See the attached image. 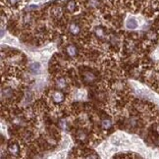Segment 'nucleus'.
I'll return each instance as SVG.
<instances>
[{
	"instance_id": "1",
	"label": "nucleus",
	"mask_w": 159,
	"mask_h": 159,
	"mask_svg": "<svg viewBox=\"0 0 159 159\" xmlns=\"http://www.w3.org/2000/svg\"><path fill=\"white\" fill-rule=\"evenodd\" d=\"M50 98L55 104H62L66 99V95L64 93V91H62L61 89H57L51 91Z\"/></svg>"
},
{
	"instance_id": "6",
	"label": "nucleus",
	"mask_w": 159,
	"mask_h": 159,
	"mask_svg": "<svg viewBox=\"0 0 159 159\" xmlns=\"http://www.w3.org/2000/svg\"><path fill=\"white\" fill-rule=\"evenodd\" d=\"M66 8H67V11H68L70 14H76L79 11L80 5L76 0H70V1L67 3Z\"/></svg>"
},
{
	"instance_id": "7",
	"label": "nucleus",
	"mask_w": 159,
	"mask_h": 159,
	"mask_svg": "<svg viewBox=\"0 0 159 159\" xmlns=\"http://www.w3.org/2000/svg\"><path fill=\"white\" fill-rule=\"evenodd\" d=\"M100 127H101V129L102 130H104V131H109V130H111L112 129V127H113V123H112V121L110 118H103L100 120Z\"/></svg>"
},
{
	"instance_id": "4",
	"label": "nucleus",
	"mask_w": 159,
	"mask_h": 159,
	"mask_svg": "<svg viewBox=\"0 0 159 159\" xmlns=\"http://www.w3.org/2000/svg\"><path fill=\"white\" fill-rule=\"evenodd\" d=\"M83 83L85 84H91L96 81V76L91 71H84L83 73Z\"/></svg>"
},
{
	"instance_id": "3",
	"label": "nucleus",
	"mask_w": 159,
	"mask_h": 159,
	"mask_svg": "<svg viewBox=\"0 0 159 159\" xmlns=\"http://www.w3.org/2000/svg\"><path fill=\"white\" fill-rule=\"evenodd\" d=\"M8 153L12 156H20L21 155V146L17 142H11L8 144Z\"/></svg>"
},
{
	"instance_id": "8",
	"label": "nucleus",
	"mask_w": 159,
	"mask_h": 159,
	"mask_svg": "<svg viewBox=\"0 0 159 159\" xmlns=\"http://www.w3.org/2000/svg\"><path fill=\"white\" fill-rule=\"evenodd\" d=\"M126 27H127V29H129L131 30L138 29V27H139L138 20L134 17H129L126 21Z\"/></svg>"
},
{
	"instance_id": "9",
	"label": "nucleus",
	"mask_w": 159,
	"mask_h": 159,
	"mask_svg": "<svg viewBox=\"0 0 159 159\" xmlns=\"http://www.w3.org/2000/svg\"><path fill=\"white\" fill-rule=\"evenodd\" d=\"M29 70L33 73V74H39L41 70V65L39 62H32L29 64Z\"/></svg>"
},
{
	"instance_id": "5",
	"label": "nucleus",
	"mask_w": 159,
	"mask_h": 159,
	"mask_svg": "<svg viewBox=\"0 0 159 159\" xmlns=\"http://www.w3.org/2000/svg\"><path fill=\"white\" fill-rule=\"evenodd\" d=\"M66 54L67 56L72 58V59H75L78 57L79 55V49L78 47L75 44H70L66 47Z\"/></svg>"
},
{
	"instance_id": "2",
	"label": "nucleus",
	"mask_w": 159,
	"mask_h": 159,
	"mask_svg": "<svg viewBox=\"0 0 159 159\" xmlns=\"http://www.w3.org/2000/svg\"><path fill=\"white\" fill-rule=\"evenodd\" d=\"M68 32L72 36H79L82 34V27L78 22H71L68 25Z\"/></svg>"
}]
</instances>
